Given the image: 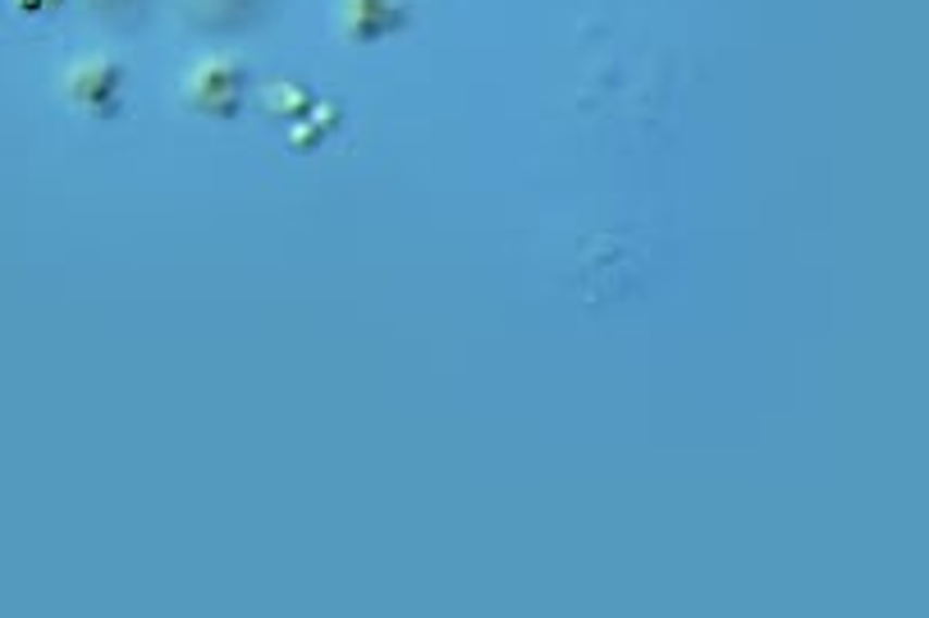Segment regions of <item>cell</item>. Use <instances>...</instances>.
Instances as JSON below:
<instances>
[{"mask_svg":"<svg viewBox=\"0 0 929 618\" xmlns=\"http://www.w3.org/2000/svg\"><path fill=\"white\" fill-rule=\"evenodd\" d=\"M385 5H394V0H352V18H367V24L358 28V33H381V24H375V18H381V10Z\"/></svg>","mask_w":929,"mask_h":618,"instance_id":"7a4b0ae2","label":"cell"},{"mask_svg":"<svg viewBox=\"0 0 929 618\" xmlns=\"http://www.w3.org/2000/svg\"><path fill=\"white\" fill-rule=\"evenodd\" d=\"M120 87V70L110 60H87L83 70H74V83H70V97L78 106H97L106 110V97Z\"/></svg>","mask_w":929,"mask_h":618,"instance_id":"6da1fadb","label":"cell"}]
</instances>
